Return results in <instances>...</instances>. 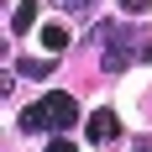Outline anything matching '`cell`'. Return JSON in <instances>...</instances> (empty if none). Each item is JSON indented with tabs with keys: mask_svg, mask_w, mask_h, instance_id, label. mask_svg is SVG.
<instances>
[{
	"mask_svg": "<svg viewBox=\"0 0 152 152\" xmlns=\"http://www.w3.org/2000/svg\"><path fill=\"white\" fill-rule=\"evenodd\" d=\"M84 126H89V142H94V147H105V142L121 137V115H115V110H94Z\"/></svg>",
	"mask_w": 152,
	"mask_h": 152,
	"instance_id": "3",
	"label": "cell"
},
{
	"mask_svg": "<svg viewBox=\"0 0 152 152\" xmlns=\"http://www.w3.org/2000/svg\"><path fill=\"white\" fill-rule=\"evenodd\" d=\"M58 5H63V11H89L94 0H58Z\"/></svg>",
	"mask_w": 152,
	"mask_h": 152,
	"instance_id": "8",
	"label": "cell"
},
{
	"mask_svg": "<svg viewBox=\"0 0 152 152\" xmlns=\"http://www.w3.org/2000/svg\"><path fill=\"white\" fill-rule=\"evenodd\" d=\"M21 74H26V79H47V74H53V58H26Z\"/></svg>",
	"mask_w": 152,
	"mask_h": 152,
	"instance_id": "6",
	"label": "cell"
},
{
	"mask_svg": "<svg viewBox=\"0 0 152 152\" xmlns=\"http://www.w3.org/2000/svg\"><path fill=\"white\" fill-rule=\"evenodd\" d=\"M42 47L47 53H63L68 47V26H42Z\"/></svg>",
	"mask_w": 152,
	"mask_h": 152,
	"instance_id": "5",
	"label": "cell"
},
{
	"mask_svg": "<svg viewBox=\"0 0 152 152\" xmlns=\"http://www.w3.org/2000/svg\"><path fill=\"white\" fill-rule=\"evenodd\" d=\"M37 26V0H21V5H11V31L21 37V31Z\"/></svg>",
	"mask_w": 152,
	"mask_h": 152,
	"instance_id": "4",
	"label": "cell"
},
{
	"mask_svg": "<svg viewBox=\"0 0 152 152\" xmlns=\"http://www.w3.org/2000/svg\"><path fill=\"white\" fill-rule=\"evenodd\" d=\"M94 37H100V47H105V53H100V63H105V74H121L126 63L137 58V53H131V42H126V26H100Z\"/></svg>",
	"mask_w": 152,
	"mask_h": 152,
	"instance_id": "2",
	"label": "cell"
},
{
	"mask_svg": "<svg viewBox=\"0 0 152 152\" xmlns=\"http://www.w3.org/2000/svg\"><path fill=\"white\" fill-rule=\"evenodd\" d=\"M79 121V105H74V94H42L37 105L21 110V131H68V126Z\"/></svg>",
	"mask_w": 152,
	"mask_h": 152,
	"instance_id": "1",
	"label": "cell"
},
{
	"mask_svg": "<svg viewBox=\"0 0 152 152\" xmlns=\"http://www.w3.org/2000/svg\"><path fill=\"white\" fill-rule=\"evenodd\" d=\"M137 58H142V63H152V42H142V47H137Z\"/></svg>",
	"mask_w": 152,
	"mask_h": 152,
	"instance_id": "10",
	"label": "cell"
},
{
	"mask_svg": "<svg viewBox=\"0 0 152 152\" xmlns=\"http://www.w3.org/2000/svg\"><path fill=\"white\" fill-rule=\"evenodd\" d=\"M47 152H79V147H74V142H63V137H58V142H47Z\"/></svg>",
	"mask_w": 152,
	"mask_h": 152,
	"instance_id": "9",
	"label": "cell"
},
{
	"mask_svg": "<svg viewBox=\"0 0 152 152\" xmlns=\"http://www.w3.org/2000/svg\"><path fill=\"white\" fill-rule=\"evenodd\" d=\"M147 5H152V0H121V11H131V16H142Z\"/></svg>",
	"mask_w": 152,
	"mask_h": 152,
	"instance_id": "7",
	"label": "cell"
}]
</instances>
